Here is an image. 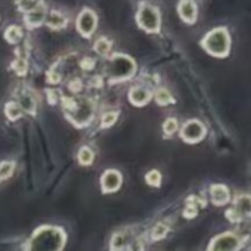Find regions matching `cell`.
Segmentation results:
<instances>
[{
    "mask_svg": "<svg viewBox=\"0 0 251 251\" xmlns=\"http://www.w3.org/2000/svg\"><path fill=\"white\" fill-rule=\"evenodd\" d=\"M242 245V240L237 234L225 233L212 240L208 251H237Z\"/></svg>",
    "mask_w": 251,
    "mask_h": 251,
    "instance_id": "obj_6",
    "label": "cell"
},
{
    "mask_svg": "<svg viewBox=\"0 0 251 251\" xmlns=\"http://www.w3.org/2000/svg\"><path fill=\"white\" fill-rule=\"evenodd\" d=\"M17 4H19V7L21 10H24V11H31V10H33L34 7H37L39 4V0H19L17 1Z\"/></svg>",
    "mask_w": 251,
    "mask_h": 251,
    "instance_id": "obj_26",
    "label": "cell"
},
{
    "mask_svg": "<svg viewBox=\"0 0 251 251\" xmlns=\"http://www.w3.org/2000/svg\"><path fill=\"white\" fill-rule=\"evenodd\" d=\"M5 113L9 117V119L15 120L21 117V107L17 105L16 103H9V104H6V108H5Z\"/></svg>",
    "mask_w": 251,
    "mask_h": 251,
    "instance_id": "obj_21",
    "label": "cell"
},
{
    "mask_svg": "<svg viewBox=\"0 0 251 251\" xmlns=\"http://www.w3.org/2000/svg\"><path fill=\"white\" fill-rule=\"evenodd\" d=\"M70 90L73 91V92H78V91L81 90V82L78 80H75L73 81V82L70 83Z\"/></svg>",
    "mask_w": 251,
    "mask_h": 251,
    "instance_id": "obj_34",
    "label": "cell"
},
{
    "mask_svg": "<svg viewBox=\"0 0 251 251\" xmlns=\"http://www.w3.org/2000/svg\"><path fill=\"white\" fill-rule=\"evenodd\" d=\"M78 161H80V163H82L83 166H88V164L92 163L93 153L91 152V150L87 149V147L81 149V151L78 152Z\"/></svg>",
    "mask_w": 251,
    "mask_h": 251,
    "instance_id": "obj_22",
    "label": "cell"
},
{
    "mask_svg": "<svg viewBox=\"0 0 251 251\" xmlns=\"http://www.w3.org/2000/svg\"><path fill=\"white\" fill-rule=\"evenodd\" d=\"M227 217L230 221H240L245 217H251V195L243 194L237 196L234 207L227 212Z\"/></svg>",
    "mask_w": 251,
    "mask_h": 251,
    "instance_id": "obj_7",
    "label": "cell"
},
{
    "mask_svg": "<svg viewBox=\"0 0 251 251\" xmlns=\"http://www.w3.org/2000/svg\"><path fill=\"white\" fill-rule=\"evenodd\" d=\"M120 184H122V176L118 172L108 171L102 176V188L105 193H113V191L118 190Z\"/></svg>",
    "mask_w": 251,
    "mask_h": 251,
    "instance_id": "obj_10",
    "label": "cell"
},
{
    "mask_svg": "<svg viewBox=\"0 0 251 251\" xmlns=\"http://www.w3.org/2000/svg\"><path fill=\"white\" fill-rule=\"evenodd\" d=\"M93 65H95V61L92 60V59H86V60H83L82 63H81V66H82L83 69H87V70H90V69L93 68Z\"/></svg>",
    "mask_w": 251,
    "mask_h": 251,
    "instance_id": "obj_33",
    "label": "cell"
},
{
    "mask_svg": "<svg viewBox=\"0 0 251 251\" xmlns=\"http://www.w3.org/2000/svg\"><path fill=\"white\" fill-rule=\"evenodd\" d=\"M22 37V32L19 27L16 26H11L6 29L5 32V38L10 42V43H17V42L21 39Z\"/></svg>",
    "mask_w": 251,
    "mask_h": 251,
    "instance_id": "obj_19",
    "label": "cell"
},
{
    "mask_svg": "<svg viewBox=\"0 0 251 251\" xmlns=\"http://www.w3.org/2000/svg\"><path fill=\"white\" fill-rule=\"evenodd\" d=\"M44 19H46V10H44L43 5H38L33 10L27 12L26 24L31 27H36L39 26Z\"/></svg>",
    "mask_w": 251,
    "mask_h": 251,
    "instance_id": "obj_13",
    "label": "cell"
},
{
    "mask_svg": "<svg viewBox=\"0 0 251 251\" xmlns=\"http://www.w3.org/2000/svg\"><path fill=\"white\" fill-rule=\"evenodd\" d=\"M14 68H15V71H16V73L19 74V75L24 76L25 74H26V71H27V63H26V60H25L24 58H21V56H20V58H17V60L15 61Z\"/></svg>",
    "mask_w": 251,
    "mask_h": 251,
    "instance_id": "obj_28",
    "label": "cell"
},
{
    "mask_svg": "<svg viewBox=\"0 0 251 251\" xmlns=\"http://www.w3.org/2000/svg\"><path fill=\"white\" fill-rule=\"evenodd\" d=\"M19 102L20 107H21L22 109L26 110L29 114H34V112H36V102H34V98L32 97L27 91H24V92L19 96Z\"/></svg>",
    "mask_w": 251,
    "mask_h": 251,
    "instance_id": "obj_15",
    "label": "cell"
},
{
    "mask_svg": "<svg viewBox=\"0 0 251 251\" xmlns=\"http://www.w3.org/2000/svg\"><path fill=\"white\" fill-rule=\"evenodd\" d=\"M48 81L50 83H58L59 81H60V76H59V74L55 73V71H50V73L48 74Z\"/></svg>",
    "mask_w": 251,
    "mask_h": 251,
    "instance_id": "obj_31",
    "label": "cell"
},
{
    "mask_svg": "<svg viewBox=\"0 0 251 251\" xmlns=\"http://www.w3.org/2000/svg\"><path fill=\"white\" fill-rule=\"evenodd\" d=\"M179 14L181 19L189 24H193L196 20V5L193 0H183L179 5Z\"/></svg>",
    "mask_w": 251,
    "mask_h": 251,
    "instance_id": "obj_12",
    "label": "cell"
},
{
    "mask_svg": "<svg viewBox=\"0 0 251 251\" xmlns=\"http://www.w3.org/2000/svg\"><path fill=\"white\" fill-rule=\"evenodd\" d=\"M146 180L150 185L158 186L159 183H161V174H159V172L157 171L150 172V173L146 176Z\"/></svg>",
    "mask_w": 251,
    "mask_h": 251,
    "instance_id": "obj_27",
    "label": "cell"
},
{
    "mask_svg": "<svg viewBox=\"0 0 251 251\" xmlns=\"http://www.w3.org/2000/svg\"><path fill=\"white\" fill-rule=\"evenodd\" d=\"M129 251H144V245H142L141 242L136 240V242H134L130 245Z\"/></svg>",
    "mask_w": 251,
    "mask_h": 251,
    "instance_id": "obj_32",
    "label": "cell"
},
{
    "mask_svg": "<svg viewBox=\"0 0 251 251\" xmlns=\"http://www.w3.org/2000/svg\"><path fill=\"white\" fill-rule=\"evenodd\" d=\"M211 198H212V202L215 205H226L229 201V190L227 189V186L222 185V184H216V185L211 186Z\"/></svg>",
    "mask_w": 251,
    "mask_h": 251,
    "instance_id": "obj_11",
    "label": "cell"
},
{
    "mask_svg": "<svg viewBox=\"0 0 251 251\" xmlns=\"http://www.w3.org/2000/svg\"><path fill=\"white\" fill-rule=\"evenodd\" d=\"M127 240H129V235H127L126 233H117V234L113 237L112 243H110V248H112L113 251H120L125 245H126Z\"/></svg>",
    "mask_w": 251,
    "mask_h": 251,
    "instance_id": "obj_18",
    "label": "cell"
},
{
    "mask_svg": "<svg viewBox=\"0 0 251 251\" xmlns=\"http://www.w3.org/2000/svg\"><path fill=\"white\" fill-rule=\"evenodd\" d=\"M65 107L69 110V115L73 119V122L75 124H77L78 126H82L86 125L92 118L93 113V105L90 100H65Z\"/></svg>",
    "mask_w": 251,
    "mask_h": 251,
    "instance_id": "obj_3",
    "label": "cell"
},
{
    "mask_svg": "<svg viewBox=\"0 0 251 251\" xmlns=\"http://www.w3.org/2000/svg\"><path fill=\"white\" fill-rule=\"evenodd\" d=\"M178 129V123L176 119H168L163 125V130L167 135H172Z\"/></svg>",
    "mask_w": 251,
    "mask_h": 251,
    "instance_id": "obj_29",
    "label": "cell"
},
{
    "mask_svg": "<svg viewBox=\"0 0 251 251\" xmlns=\"http://www.w3.org/2000/svg\"><path fill=\"white\" fill-rule=\"evenodd\" d=\"M14 163H11V162H2L0 164V181L5 180L11 176L12 172H14Z\"/></svg>",
    "mask_w": 251,
    "mask_h": 251,
    "instance_id": "obj_24",
    "label": "cell"
},
{
    "mask_svg": "<svg viewBox=\"0 0 251 251\" xmlns=\"http://www.w3.org/2000/svg\"><path fill=\"white\" fill-rule=\"evenodd\" d=\"M97 25V17L95 12L91 10H83L77 19V28L83 36L88 37L96 28Z\"/></svg>",
    "mask_w": 251,
    "mask_h": 251,
    "instance_id": "obj_9",
    "label": "cell"
},
{
    "mask_svg": "<svg viewBox=\"0 0 251 251\" xmlns=\"http://www.w3.org/2000/svg\"><path fill=\"white\" fill-rule=\"evenodd\" d=\"M137 22L141 28L149 32H157L159 29V24H161L158 11L150 5H145L137 14Z\"/></svg>",
    "mask_w": 251,
    "mask_h": 251,
    "instance_id": "obj_5",
    "label": "cell"
},
{
    "mask_svg": "<svg viewBox=\"0 0 251 251\" xmlns=\"http://www.w3.org/2000/svg\"><path fill=\"white\" fill-rule=\"evenodd\" d=\"M109 49H110V43L108 39L100 38L97 42H96L95 50L97 51L100 55H105V54H108Z\"/></svg>",
    "mask_w": 251,
    "mask_h": 251,
    "instance_id": "obj_23",
    "label": "cell"
},
{
    "mask_svg": "<svg viewBox=\"0 0 251 251\" xmlns=\"http://www.w3.org/2000/svg\"><path fill=\"white\" fill-rule=\"evenodd\" d=\"M136 66L134 60L125 55H114L108 64V74L114 80H124L134 75Z\"/></svg>",
    "mask_w": 251,
    "mask_h": 251,
    "instance_id": "obj_4",
    "label": "cell"
},
{
    "mask_svg": "<svg viewBox=\"0 0 251 251\" xmlns=\"http://www.w3.org/2000/svg\"><path fill=\"white\" fill-rule=\"evenodd\" d=\"M202 46L212 55L223 58L228 55L230 49V38L226 28H216L206 36Z\"/></svg>",
    "mask_w": 251,
    "mask_h": 251,
    "instance_id": "obj_2",
    "label": "cell"
},
{
    "mask_svg": "<svg viewBox=\"0 0 251 251\" xmlns=\"http://www.w3.org/2000/svg\"><path fill=\"white\" fill-rule=\"evenodd\" d=\"M156 100H157V103H158V104H162V105H167V104H169V103L174 102V100L172 98V96L169 95L168 91L164 90V88L157 91Z\"/></svg>",
    "mask_w": 251,
    "mask_h": 251,
    "instance_id": "obj_20",
    "label": "cell"
},
{
    "mask_svg": "<svg viewBox=\"0 0 251 251\" xmlns=\"http://www.w3.org/2000/svg\"><path fill=\"white\" fill-rule=\"evenodd\" d=\"M115 120H117V114H115V113H108V114H104V117L102 118L103 126H112L115 123Z\"/></svg>",
    "mask_w": 251,
    "mask_h": 251,
    "instance_id": "obj_30",
    "label": "cell"
},
{
    "mask_svg": "<svg viewBox=\"0 0 251 251\" xmlns=\"http://www.w3.org/2000/svg\"><path fill=\"white\" fill-rule=\"evenodd\" d=\"M68 24V20L58 11H51L47 17V25L51 28H63Z\"/></svg>",
    "mask_w": 251,
    "mask_h": 251,
    "instance_id": "obj_16",
    "label": "cell"
},
{
    "mask_svg": "<svg viewBox=\"0 0 251 251\" xmlns=\"http://www.w3.org/2000/svg\"><path fill=\"white\" fill-rule=\"evenodd\" d=\"M150 93L145 88L136 87L130 91V100L136 105H144L149 102Z\"/></svg>",
    "mask_w": 251,
    "mask_h": 251,
    "instance_id": "obj_14",
    "label": "cell"
},
{
    "mask_svg": "<svg viewBox=\"0 0 251 251\" xmlns=\"http://www.w3.org/2000/svg\"><path fill=\"white\" fill-rule=\"evenodd\" d=\"M203 136H205V127L198 120L189 122L181 131V137L188 142L200 141Z\"/></svg>",
    "mask_w": 251,
    "mask_h": 251,
    "instance_id": "obj_8",
    "label": "cell"
},
{
    "mask_svg": "<svg viewBox=\"0 0 251 251\" xmlns=\"http://www.w3.org/2000/svg\"><path fill=\"white\" fill-rule=\"evenodd\" d=\"M48 98H49V102L50 103H55L56 102V100H58V97H55V95H56V91H54V90H49L48 91Z\"/></svg>",
    "mask_w": 251,
    "mask_h": 251,
    "instance_id": "obj_35",
    "label": "cell"
},
{
    "mask_svg": "<svg viewBox=\"0 0 251 251\" xmlns=\"http://www.w3.org/2000/svg\"><path fill=\"white\" fill-rule=\"evenodd\" d=\"M202 206H205V201L199 200L198 198H191L190 200H189L188 206H186V210L185 212H184V215H185V217L188 218L195 217L196 213H198V208L202 207Z\"/></svg>",
    "mask_w": 251,
    "mask_h": 251,
    "instance_id": "obj_17",
    "label": "cell"
},
{
    "mask_svg": "<svg viewBox=\"0 0 251 251\" xmlns=\"http://www.w3.org/2000/svg\"><path fill=\"white\" fill-rule=\"evenodd\" d=\"M65 244L63 230L54 227H42L33 234L26 251H60Z\"/></svg>",
    "mask_w": 251,
    "mask_h": 251,
    "instance_id": "obj_1",
    "label": "cell"
},
{
    "mask_svg": "<svg viewBox=\"0 0 251 251\" xmlns=\"http://www.w3.org/2000/svg\"><path fill=\"white\" fill-rule=\"evenodd\" d=\"M167 232H168V227L164 226L163 223H158V225L153 228V230H152V238H153L154 240H159L162 239V238L166 237Z\"/></svg>",
    "mask_w": 251,
    "mask_h": 251,
    "instance_id": "obj_25",
    "label": "cell"
}]
</instances>
